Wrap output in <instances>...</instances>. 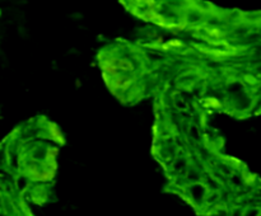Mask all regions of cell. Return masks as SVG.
Instances as JSON below:
<instances>
[{
    "label": "cell",
    "mask_w": 261,
    "mask_h": 216,
    "mask_svg": "<svg viewBox=\"0 0 261 216\" xmlns=\"http://www.w3.org/2000/svg\"><path fill=\"white\" fill-rule=\"evenodd\" d=\"M0 216H7V215H5V213L3 212V211H0Z\"/></svg>",
    "instance_id": "cell-1"
}]
</instances>
